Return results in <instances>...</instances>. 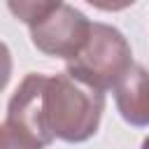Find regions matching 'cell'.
Instances as JSON below:
<instances>
[{"mask_svg":"<svg viewBox=\"0 0 149 149\" xmlns=\"http://www.w3.org/2000/svg\"><path fill=\"white\" fill-rule=\"evenodd\" d=\"M105 109V93L81 79L61 72L49 77L44 114L54 137L63 142H86L95 135Z\"/></svg>","mask_w":149,"mask_h":149,"instance_id":"1","label":"cell"},{"mask_svg":"<svg viewBox=\"0 0 149 149\" xmlns=\"http://www.w3.org/2000/svg\"><path fill=\"white\" fill-rule=\"evenodd\" d=\"M0 149H42V147H37V144H33L30 140L16 135L9 126L2 123V126H0Z\"/></svg>","mask_w":149,"mask_h":149,"instance_id":"7","label":"cell"},{"mask_svg":"<svg viewBox=\"0 0 149 149\" xmlns=\"http://www.w3.org/2000/svg\"><path fill=\"white\" fill-rule=\"evenodd\" d=\"M142 149H149V137H144V142H142Z\"/></svg>","mask_w":149,"mask_h":149,"instance_id":"8","label":"cell"},{"mask_svg":"<svg viewBox=\"0 0 149 149\" xmlns=\"http://www.w3.org/2000/svg\"><path fill=\"white\" fill-rule=\"evenodd\" d=\"M91 21L72 5L58 2L37 26L30 28V42L37 47V51L72 61L86 44L91 35Z\"/></svg>","mask_w":149,"mask_h":149,"instance_id":"3","label":"cell"},{"mask_svg":"<svg viewBox=\"0 0 149 149\" xmlns=\"http://www.w3.org/2000/svg\"><path fill=\"white\" fill-rule=\"evenodd\" d=\"M47 74L30 72L23 77L14 95L9 98L7 105V119L2 121L9 126L16 135L30 140L37 147H49L56 137L47 123L44 114V93H47Z\"/></svg>","mask_w":149,"mask_h":149,"instance_id":"4","label":"cell"},{"mask_svg":"<svg viewBox=\"0 0 149 149\" xmlns=\"http://www.w3.org/2000/svg\"><path fill=\"white\" fill-rule=\"evenodd\" d=\"M133 65V51L123 33L114 26L93 21L84 49L68 61L65 72L105 93L114 88Z\"/></svg>","mask_w":149,"mask_h":149,"instance_id":"2","label":"cell"},{"mask_svg":"<svg viewBox=\"0 0 149 149\" xmlns=\"http://www.w3.org/2000/svg\"><path fill=\"white\" fill-rule=\"evenodd\" d=\"M56 5H58V0H47V2H44V0H37V2H35V0H19V2H16V0H9V2H7V9H9L19 21H23L28 28H33V26H37Z\"/></svg>","mask_w":149,"mask_h":149,"instance_id":"6","label":"cell"},{"mask_svg":"<svg viewBox=\"0 0 149 149\" xmlns=\"http://www.w3.org/2000/svg\"><path fill=\"white\" fill-rule=\"evenodd\" d=\"M114 100L126 123L149 126V70L135 63L114 86Z\"/></svg>","mask_w":149,"mask_h":149,"instance_id":"5","label":"cell"}]
</instances>
